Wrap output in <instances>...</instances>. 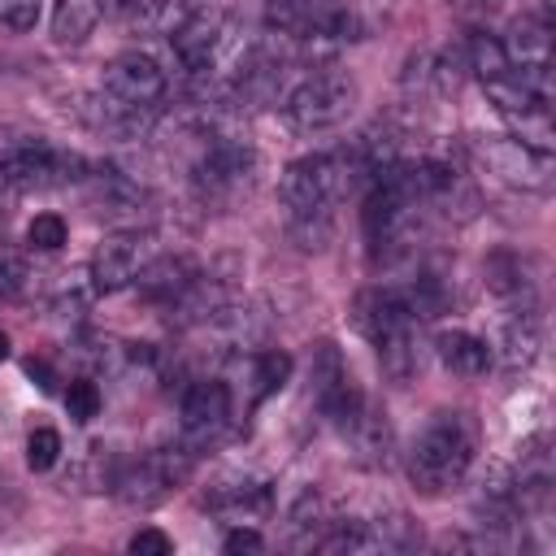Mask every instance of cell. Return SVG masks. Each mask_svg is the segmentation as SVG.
Wrapping results in <instances>:
<instances>
[{
  "label": "cell",
  "instance_id": "6da1fadb",
  "mask_svg": "<svg viewBox=\"0 0 556 556\" xmlns=\"http://www.w3.org/2000/svg\"><path fill=\"white\" fill-rule=\"evenodd\" d=\"M356 182L348 152H313L282 169L278 204L287 222V239L300 252H321L334 235V204Z\"/></svg>",
  "mask_w": 556,
  "mask_h": 556
},
{
  "label": "cell",
  "instance_id": "7a4b0ae2",
  "mask_svg": "<svg viewBox=\"0 0 556 556\" xmlns=\"http://www.w3.org/2000/svg\"><path fill=\"white\" fill-rule=\"evenodd\" d=\"M473 456H478V426L469 413L460 408H443L434 413L413 447H408V482L421 491V495H447L452 486H460L473 469Z\"/></svg>",
  "mask_w": 556,
  "mask_h": 556
},
{
  "label": "cell",
  "instance_id": "3957f363",
  "mask_svg": "<svg viewBox=\"0 0 556 556\" xmlns=\"http://www.w3.org/2000/svg\"><path fill=\"white\" fill-rule=\"evenodd\" d=\"M278 109H282V122L295 135L334 130L356 109V78L343 65H313V70H304L287 87V96L278 100Z\"/></svg>",
  "mask_w": 556,
  "mask_h": 556
},
{
  "label": "cell",
  "instance_id": "277c9868",
  "mask_svg": "<svg viewBox=\"0 0 556 556\" xmlns=\"http://www.w3.org/2000/svg\"><path fill=\"white\" fill-rule=\"evenodd\" d=\"M87 178V161L70 148H56L43 135L0 130V187L9 191H52Z\"/></svg>",
  "mask_w": 556,
  "mask_h": 556
},
{
  "label": "cell",
  "instance_id": "5b68a950",
  "mask_svg": "<svg viewBox=\"0 0 556 556\" xmlns=\"http://www.w3.org/2000/svg\"><path fill=\"white\" fill-rule=\"evenodd\" d=\"M265 30L282 43H352L365 35L361 13L348 0H265Z\"/></svg>",
  "mask_w": 556,
  "mask_h": 556
},
{
  "label": "cell",
  "instance_id": "8992f818",
  "mask_svg": "<svg viewBox=\"0 0 556 556\" xmlns=\"http://www.w3.org/2000/svg\"><path fill=\"white\" fill-rule=\"evenodd\" d=\"M195 456H200V452H191L182 439H178V443H165V447H152V452H143L139 460L122 465L113 491H117V500H122L126 508L148 513V508L165 504V500L191 478Z\"/></svg>",
  "mask_w": 556,
  "mask_h": 556
},
{
  "label": "cell",
  "instance_id": "52a82bcc",
  "mask_svg": "<svg viewBox=\"0 0 556 556\" xmlns=\"http://www.w3.org/2000/svg\"><path fill=\"white\" fill-rule=\"evenodd\" d=\"M165 39H169L174 61L182 65L187 78H213V74L222 70L230 43H235V22H230L222 9H213V4L204 0V4H200L174 35H165Z\"/></svg>",
  "mask_w": 556,
  "mask_h": 556
},
{
  "label": "cell",
  "instance_id": "ba28073f",
  "mask_svg": "<svg viewBox=\"0 0 556 556\" xmlns=\"http://www.w3.org/2000/svg\"><path fill=\"white\" fill-rule=\"evenodd\" d=\"M230 417H235V400L222 378H195L178 400V434L191 452L213 447L230 430Z\"/></svg>",
  "mask_w": 556,
  "mask_h": 556
},
{
  "label": "cell",
  "instance_id": "9c48e42d",
  "mask_svg": "<svg viewBox=\"0 0 556 556\" xmlns=\"http://www.w3.org/2000/svg\"><path fill=\"white\" fill-rule=\"evenodd\" d=\"M478 161L486 165L491 178H500L513 191H547L556 178V161L543 148L521 143L517 135H495L478 143Z\"/></svg>",
  "mask_w": 556,
  "mask_h": 556
},
{
  "label": "cell",
  "instance_id": "30bf717a",
  "mask_svg": "<svg viewBox=\"0 0 556 556\" xmlns=\"http://www.w3.org/2000/svg\"><path fill=\"white\" fill-rule=\"evenodd\" d=\"M308 400H313V408L334 430L365 404V391L356 387V378L348 374V361L339 356V348L330 339H321L313 348V361H308Z\"/></svg>",
  "mask_w": 556,
  "mask_h": 556
},
{
  "label": "cell",
  "instance_id": "8fae6325",
  "mask_svg": "<svg viewBox=\"0 0 556 556\" xmlns=\"http://www.w3.org/2000/svg\"><path fill=\"white\" fill-rule=\"evenodd\" d=\"M100 91L117 104H130V109H143V113H156L165 91H169V74L161 70L156 56L130 48V52H117L109 65H104V78H100Z\"/></svg>",
  "mask_w": 556,
  "mask_h": 556
},
{
  "label": "cell",
  "instance_id": "7c38bea8",
  "mask_svg": "<svg viewBox=\"0 0 556 556\" xmlns=\"http://www.w3.org/2000/svg\"><path fill=\"white\" fill-rule=\"evenodd\" d=\"M143 265H148L143 235L139 230H113L91 252V287L104 291V295L126 291V287H135V278H139Z\"/></svg>",
  "mask_w": 556,
  "mask_h": 556
},
{
  "label": "cell",
  "instance_id": "4fadbf2b",
  "mask_svg": "<svg viewBox=\"0 0 556 556\" xmlns=\"http://www.w3.org/2000/svg\"><path fill=\"white\" fill-rule=\"evenodd\" d=\"M204 508H213L217 517H226L235 526L256 521V517H269L274 486H269V478H256V473H222L204 491Z\"/></svg>",
  "mask_w": 556,
  "mask_h": 556
},
{
  "label": "cell",
  "instance_id": "5bb4252c",
  "mask_svg": "<svg viewBox=\"0 0 556 556\" xmlns=\"http://www.w3.org/2000/svg\"><path fill=\"white\" fill-rule=\"evenodd\" d=\"M87 191H91V204L113 217V222H135L143 208H148V191L139 178H130L126 169L117 165H87Z\"/></svg>",
  "mask_w": 556,
  "mask_h": 556
},
{
  "label": "cell",
  "instance_id": "9a60e30c",
  "mask_svg": "<svg viewBox=\"0 0 556 556\" xmlns=\"http://www.w3.org/2000/svg\"><path fill=\"white\" fill-rule=\"evenodd\" d=\"M408 321H413V313H408L400 287H365V291H356V300H352V326H356V334H365L369 343L387 339L391 330H400V326H408Z\"/></svg>",
  "mask_w": 556,
  "mask_h": 556
},
{
  "label": "cell",
  "instance_id": "2e32d148",
  "mask_svg": "<svg viewBox=\"0 0 556 556\" xmlns=\"http://www.w3.org/2000/svg\"><path fill=\"white\" fill-rule=\"evenodd\" d=\"M482 274H486V287H491L504 304H513V313H539L534 274H530V261H526L521 252H508V248L491 252L486 265H482Z\"/></svg>",
  "mask_w": 556,
  "mask_h": 556
},
{
  "label": "cell",
  "instance_id": "e0dca14e",
  "mask_svg": "<svg viewBox=\"0 0 556 556\" xmlns=\"http://www.w3.org/2000/svg\"><path fill=\"white\" fill-rule=\"evenodd\" d=\"M339 434L352 443L356 460L369 465V469H382L391 460V426H387V413H378V404L365 395V404L339 426Z\"/></svg>",
  "mask_w": 556,
  "mask_h": 556
},
{
  "label": "cell",
  "instance_id": "ac0fdd59",
  "mask_svg": "<svg viewBox=\"0 0 556 556\" xmlns=\"http://www.w3.org/2000/svg\"><path fill=\"white\" fill-rule=\"evenodd\" d=\"M434 356H439V365H443L447 374H456V378H482V374L491 369V361H495L491 343L478 339V334H469V330H460V326L434 334Z\"/></svg>",
  "mask_w": 556,
  "mask_h": 556
},
{
  "label": "cell",
  "instance_id": "d6986e66",
  "mask_svg": "<svg viewBox=\"0 0 556 556\" xmlns=\"http://www.w3.org/2000/svg\"><path fill=\"white\" fill-rule=\"evenodd\" d=\"M334 517H339V513H334V504L326 500V491L308 486V491L287 508V543H291V547H317Z\"/></svg>",
  "mask_w": 556,
  "mask_h": 556
},
{
  "label": "cell",
  "instance_id": "ffe728a7",
  "mask_svg": "<svg viewBox=\"0 0 556 556\" xmlns=\"http://www.w3.org/2000/svg\"><path fill=\"white\" fill-rule=\"evenodd\" d=\"M378 348V365L382 374L395 382V387H408L417 374H421V343H417V321L391 330L387 339L374 343Z\"/></svg>",
  "mask_w": 556,
  "mask_h": 556
},
{
  "label": "cell",
  "instance_id": "44dd1931",
  "mask_svg": "<svg viewBox=\"0 0 556 556\" xmlns=\"http://www.w3.org/2000/svg\"><path fill=\"white\" fill-rule=\"evenodd\" d=\"M200 269L187 261V256H156V261H148L143 269H139V291L148 295V300H156V304H169L191 278H195Z\"/></svg>",
  "mask_w": 556,
  "mask_h": 556
},
{
  "label": "cell",
  "instance_id": "7402d4cb",
  "mask_svg": "<svg viewBox=\"0 0 556 556\" xmlns=\"http://www.w3.org/2000/svg\"><path fill=\"white\" fill-rule=\"evenodd\" d=\"M543 352V326H539V313H513V321L504 326V343H500V356H504V369H530Z\"/></svg>",
  "mask_w": 556,
  "mask_h": 556
},
{
  "label": "cell",
  "instance_id": "603a6c76",
  "mask_svg": "<svg viewBox=\"0 0 556 556\" xmlns=\"http://www.w3.org/2000/svg\"><path fill=\"white\" fill-rule=\"evenodd\" d=\"M104 17V0H56L52 9V43L78 48Z\"/></svg>",
  "mask_w": 556,
  "mask_h": 556
},
{
  "label": "cell",
  "instance_id": "cb8c5ba5",
  "mask_svg": "<svg viewBox=\"0 0 556 556\" xmlns=\"http://www.w3.org/2000/svg\"><path fill=\"white\" fill-rule=\"evenodd\" d=\"M400 295H404V304H408L413 321L439 317V313H447V304H452V291H447V282H443L439 274H430V269H421L413 282H404V287H400Z\"/></svg>",
  "mask_w": 556,
  "mask_h": 556
},
{
  "label": "cell",
  "instance_id": "d4e9b609",
  "mask_svg": "<svg viewBox=\"0 0 556 556\" xmlns=\"http://www.w3.org/2000/svg\"><path fill=\"white\" fill-rule=\"evenodd\" d=\"M465 70H473L482 83L504 78V74L513 70V61H508V52H504V39H495V35H486V30L469 35V43H465Z\"/></svg>",
  "mask_w": 556,
  "mask_h": 556
},
{
  "label": "cell",
  "instance_id": "484cf974",
  "mask_svg": "<svg viewBox=\"0 0 556 556\" xmlns=\"http://www.w3.org/2000/svg\"><path fill=\"white\" fill-rule=\"evenodd\" d=\"M287 378H291V356H287V352H278V348H265V352H256V356H252V365H248L252 404H261L265 395L282 391V382H287Z\"/></svg>",
  "mask_w": 556,
  "mask_h": 556
},
{
  "label": "cell",
  "instance_id": "4316f807",
  "mask_svg": "<svg viewBox=\"0 0 556 556\" xmlns=\"http://www.w3.org/2000/svg\"><path fill=\"white\" fill-rule=\"evenodd\" d=\"M117 473H122V460L113 456V447H104V443H91L74 478H78L87 491H113Z\"/></svg>",
  "mask_w": 556,
  "mask_h": 556
},
{
  "label": "cell",
  "instance_id": "83f0119b",
  "mask_svg": "<svg viewBox=\"0 0 556 556\" xmlns=\"http://www.w3.org/2000/svg\"><path fill=\"white\" fill-rule=\"evenodd\" d=\"M65 239H70V226L56 213H35L26 226V243L35 252H56V248H65Z\"/></svg>",
  "mask_w": 556,
  "mask_h": 556
},
{
  "label": "cell",
  "instance_id": "f1b7e54d",
  "mask_svg": "<svg viewBox=\"0 0 556 556\" xmlns=\"http://www.w3.org/2000/svg\"><path fill=\"white\" fill-rule=\"evenodd\" d=\"M61 434L52 430V426H35L30 430V439H26V465L35 469V473H48L56 460H61Z\"/></svg>",
  "mask_w": 556,
  "mask_h": 556
},
{
  "label": "cell",
  "instance_id": "f546056e",
  "mask_svg": "<svg viewBox=\"0 0 556 556\" xmlns=\"http://www.w3.org/2000/svg\"><path fill=\"white\" fill-rule=\"evenodd\" d=\"M30 287V265L17 248L0 243V295H22Z\"/></svg>",
  "mask_w": 556,
  "mask_h": 556
},
{
  "label": "cell",
  "instance_id": "4dcf8cb0",
  "mask_svg": "<svg viewBox=\"0 0 556 556\" xmlns=\"http://www.w3.org/2000/svg\"><path fill=\"white\" fill-rule=\"evenodd\" d=\"M65 408H70L74 421H91V417L100 413V387H96L91 378H74V382L65 387Z\"/></svg>",
  "mask_w": 556,
  "mask_h": 556
},
{
  "label": "cell",
  "instance_id": "1f68e13d",
  "mask_svg": "<svg viewBox=\"0 0 556 556\" xmlns=\"http://www.w3.org/2000/svg\"><path fill=\"white\" fill-rule=\"evenodd\" d=\"M0 22L9 30H30L39 22V0H0Z\"/></svg>",
  "mask_w": 556,
  "mask_h": 556
},
{
  "label": "cell",
  "instance_id": "d6a6232c",
  "mask_svg": "<svg viewBox=\"0 0 556 556\" xmlns=\"http://www.w3.org/2000/svg\"><path fill=\"white\" fill-rule=\"evenodd\" d=\"M135 556H169L174 552V539L169 534H161V530H139V534H130V543H126Z\"/></svg>",
  "mask_w": 556,
  "mask_h": 556
},
{
  "label": "cell",
  "instance_id": "836d02e7",
  "mask_svg": "<svg viewBox=\"0 0 556 556\" xmlns=\"http://www.w3.org/2000/svg\"><path fill=\"white\" fill-rule=\"evenodd\" d=\"M222 547H226V552H261V547H265V539H261L252 526H243V521H239V526L222 539Z\"/></svg>",
  "mask_w": 556,
  "mask_h": 556
},
{
  "label": "cell",
  "instance_id": "e575fe53",
  "mask_svg": "<svg viewBox=\"0 0 556 556\" xmlns=\"http://www.w3.org/2000/svg\"><path fill=\"white\" fill-rule=\"evenodd\" d=\"M26 374L43 387V391H52L56 387V378H52V369H48V361H26Z\"/></svg>",
  "mask_w": 556,
  "mask_h": 556
},
{
  "label": "cell",
  "instance_id": "d590c367",
  "mask_svg": "<svg viewBox=\"0 0 556 556\" xmlns=\"http://www.w3.org/2000/svg\"><path fill=\"white\" fill-rule=\"evenodd\" d=\"M0 361H9V334L0 330Z\"/></svg>",
  "mask_w": 556,
  "mask_h": 556
},
{
  "label": "cell",
  "instance_id": "8d00e7d4",
  "mask_svg": "<svg viewBox=\"0 0 556 556\" xmlns=\"http://www.w3.org/2000/svg\"><path fill=\"white\" fill-rule=\"evenodd\" d=\"M447 4H460V9H469V4H486V0H447Z\"/></svg>",
  "mask_w": 556,
  "mask_h": 556
}]
</instances>
